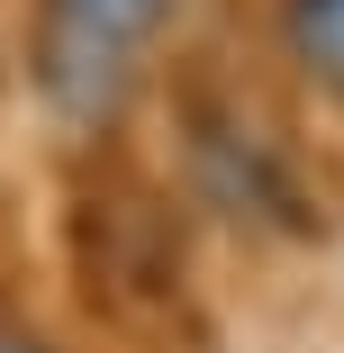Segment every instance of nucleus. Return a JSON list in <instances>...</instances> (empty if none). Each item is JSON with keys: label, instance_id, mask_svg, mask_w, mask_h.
<instances>
[{"label": "nucleus", "instance_id": "f03ea898", "mask_svg": "<svg viewBox=\"0 0 344 353\" xmlns=\"http://www.w3.org/2000/svg\"><path fill=\"white\" fill-rule=\"evenodd\" d=\"M82 272L109 308H154L181 281V236L145 190H91L82 199Z\"/></svg>", "mask_w": 344, "mask_h": 353}, {"label": "nucleus", "instance_id": "20e7f679", "mask_svg": "<svg viewBox=\"0 0 344 353\" xmlns=\"http://www.w3.org/2000/svg\"><path fill=\"white\" fill-rule=\"evenodd\" d=\"M0 353H45V344H28V335H0Z\"/></svg>", "mask_w": 344, "mask_h": 353}, {"label": "nucleus", "instance_id": "f257e3e1", "mask_svg": "<svg viewBox=\"0 0 344 353\" xmlns=\"http://www.w3.org/2000/svg\"><path fill=\"white\" fill-rule=\"evenodd\" d=\"M172 0H45V100L63 118H109L127 73H136V46L163 28Z\"/></svg>", "mask_w": 344, "mask_h": 353}, {"label": "nucleus", "instance_id": "7ed1b4c3", "mask_svg": "<svg viewBox=\"0 0 344 353\" xmlns=\"http://www.w3.org/2000/svg\"><path fill=\"white\" fill-rule=\"evenodd\" d=\"M281 19H290V54L326 91H344V0H281Z\"/></svg>", "mask_w": 344, "mask_h": 353}]
</instances>
